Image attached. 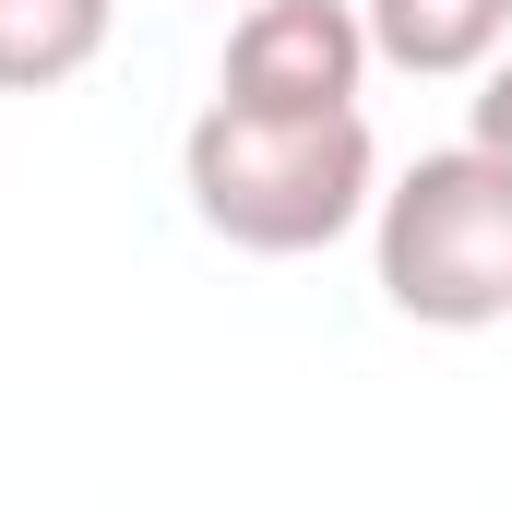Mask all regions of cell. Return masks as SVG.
<instances>
[{
  "label": "cell",
  "instance_id": "cell-1",
  "mask_svg": "<svg viewBox=\"0 0 512 512\" xmlns=\"http://www.w3.org/2000/svg\"><path fill=\"white\" fill-rule=\"evenodd\" d=\"M179 191L227 251L298 262L334 251L370 203H382V143L358 108H203L179 143Z\"/></svg>",
  "mask_w": 512,
  "mask_h": 512
},
{
  "label": "cell",
  "instance_id": "cell-2",
  "mask_svg": "<svg viewBox=\"0 0 512 512\" xmlns=\"http://www.w3.org/2000/svg\"><path fill=\"white\" fill-rule=\"evenodd\" d=\"M382 298L429 334H489L512 322V167L477 143H441L370 203Z\"/></svg>",
  "mask_w": 512,
  "mask_h": 512
},
{
  "label": "cell",
  "instance_id": "cell-3",
  "mask_svg": "<svg viewBox=\"0 0 512 512\" xmlns=\"http://www.w3.org/2000/svg\"><path fill=\"white\" fill-rule=\"evenodd\" d=\"M370 84V24L358 0H251L227 24V108H358Z\"/></svg>",
  "mask_w": 512,
  "mask_h": 512
},
{
  "label": "cell",
  "instance_id": "cell-4",
  "mask_svg": "<svg viewBox=\"0 0 512 512\" xmlns=\"http://www.w3.org/2000/svg\"><path fill=\"white\" fill-rule=\"evenodd\" d=\"M358 24H370V60L417 84H465L512 48V0H358Z\"/></svg>",
  "mask_w": 512,
  "mask_h": 512
},
{
  "label": "cell",
  "instance_id": "cell-5",
  "mask_svg": "<svg viewBox=\"0 0 512 512\" xmlns=\"http://www.w3.org/2000/svg\"><path fill=\"white\" fill-rule=\"evenodd\" d=\"M120 0H0V96H48L72 72H96Z\"/></svg>",
  "mask_w": 512,
  "mask_h": 512
},
{
  "label": "cell",
  "instance_id": "cell-6",
  "mask_svg": "<svg viewBox=\"0 0 512 512\" xmlns=\"http://www.w3.org/2000/svg\"><path fill=\"white\" fill-rule=\"evenodd\" d=\"M465 143H477V155H501V167H512V48L489 60V72H477V120H465Z\"/></svg>",
  "mask_w": 512,
  "mask_h": 512
}]
</instances>
